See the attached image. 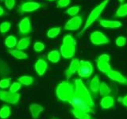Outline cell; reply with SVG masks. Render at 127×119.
I'll use <instances>...</instances> for the list:
<instances>
[{
  "label": "cell",
  "instance_id": "obj_39",
  "mask_svg": "<svg viewBox=\"0 0 127 119\" xmlns=\"http://www.w3.org/2000/svg\"><path fill=\"white\" fill-rule=\"evenodd\" d=\"M3 2L9 10H13V8L15 6V0H4Z\"/></svg>",
  "mask_w": 127,
  "mask_h": 119
},
{
  "label": "cell",
  "instance_id": "obj_15",
  "mask_svg": "<svg viewBox=\"0 0 127 119\" xmlns=\"http://www.w3.org/2000/svg\"><path fill=\"white\" fill-rule=\"evenodd\" d=\"M43 110L44 107L38 103H33L30 106V112L33 119H37Z\"/></svg>",
  "mask_w": 127,
  "mask_h": 119
},
{
  "label": "cell",
  "instance_id": "obj_12",
  "mask_svg": "<svg viewBox=\"0 0 127 119\" xmlns=\"http://www.w3.org/2000/svg\"><path fill=\"white\" fill-rule=\"evenodd\" d=\"M106 75L111 80H113L114 82L121 83V84H127V78H126L124 75L118 71L111 70Z\"/></svg>",
  "mask_w": 127,
  "mask_h": 119
},
{
  "label": "cell",
  "instance_id": "obj_16",
  "mask_svg": "<svg viewBox=\"0 0 127 119\" xmlns=\"http://www.w3.org/2000/svg\"><path fill=\"white\" fill-rule=\"evenodd\" d=\"M100 25L104 28H110V29H116L122 26V22L118 21H112V20L100 19L99 20Z\"/></svg>",
  "mask_w": 127,
  "mask_h": 119
},
{
  "label": "cell",
  "instance_id": "obj_8",
  "mask_svg": "<svg viewBox=\"0 0 127 119\" xmlns=\"http://www.w3.org/2000/svg\"><path fill=\"white\" fill-rule=\"evenodd\" d=\"M90 40L91 43L95 45H106V44H108L110 42L109 39L107 38L106 36L100 31L93 32L90 36Z\"/></svg>",
  "mask_w": 127,
  "mask_h": 119
},
{
  "label": "cell",
  "instance_id": "obj_24",
  "mask_svg": "<svg viewBox=\"0 0 127 119\" xmlns=\"http://www.w3.org/2000/svg\"><path fill=\"white\" fill-rule=\"evenodd\" d=\"M71 114H73V116L77 118V119H91V115L84 112L83 110H76V109H71Z\"/></svg>",
  "mask_w": 127,
  "mask_h": 119
},
{
  "label": "cell",
  "instance_id": "obj_9",
  "mask_svg": "<svg viewBox=\"0 0 127 119\" xmlns=\"http://www.w3.org/2000/svg\"><path fill=\"white\" fill-rule=\"evenodd\" d=\"M41 5L37 2H26L22 3L20 6V11L22 13H30L40 9Z\"/></svg>",
  "mask_w": 127,
  "mask_h": 119
},
{
  "label": "cell",
  "instance_id": "obj_29",
  "mask_svg": "<svg viewBox=\"0 0 127 119\" xmlns=\"http://www.w3.org/2000/svg\"><path fill=\"white\" fill-rule=\"evenodd\" d=\"M18 82H19L22 85L30 86L33 83V78L29 75H22L18 79Z\"/></svg>",
  "mask_w": 127,
  "mask_h": 119
},
{
  "label": "cell",
  "instance_id": "obj_4",
  "mask_svg": "<svg viewBox=\"0 0 127 119\" xmlns=\"http://www.w3.org/2000/svg\"><path fill=\"white\" fill-rule=\"evenodd\" d=\"M67 102L72 106L73 109L83 110L87 113H93V114L95 113L94 109L91 108L88 103L85 100H83V98L76 96V95H74Z\"/></svg>",
  "mask_w": 127,
  "mask_h": 119
},
{
  "label": "cell",
  "instance_id": "obj_13",
  "mask_svg": "<svg viewBox=\"0 0 127 119\" xmlns=\"http://www.w3.org/2000/svg\"><path fill=\"white\" fill-rule=\"evenodd\" d=\"M48 63L43 60L41 58L38 59L37 62H36L35 65H34V68L37 74L39 75V76H42L43 75H45V73L46 72V71L48 69Z\"/></svg>",
  "mask_w": 127,
  "mask_h": 119
},
{
  "label": "cell",
  "instance_id": "obj_5",
  "mask_svg": "<svg viewBox=\"0 0 127 119\" xmlns=\"http://www.w3.org/2000/svg\"><path fill=\"white\" fill-rule=\"evenodd\" d=\"M94 67L92 63L90 61L80 60L79 61V67L77 73L81 78H88L93 73Z\"/></svg>",
  "mask_w": 127,
  "mask_h": 119
},
{
  "label": "cell",
  "instance_id": "obj_45",
  "mask_svg": "<svg viewBox=\"0 0 127 119\" xmlns=\"http://www.w3.org/2000/svg\"><path fill=\"white\" fill-rule=\"evenodd\" d=\"M0 2H4V0H0Z\"/></svg>",
  "mask_w": 127,
  "mask_h": 119
},
{
  "label": "cell",
  "instance_id": "obj_11",
  "mask_svg": "<svg viewBox=\"0 0 127 119\" xmlns=\"http://www.w3.org/2000/svg\"><path fill=\"white\" fill-rule=\"evenodd\" d=\"M19 33L21 35H27L31 32V23L29 18H22L18 23Z\"/></svg>",
  "mask_w": 127,
  "mask_h": 119
},
{
  "label": "cell",
  "instance_id": "obj_43",
  "mask_svg": "<svg viewBox=\"0 0 127 119\" xmlns=\"http://www.w3.org/2000/svg\"><path fill=\"white\" fill-rule=\"evenodd\" d=\"M118 1H119V2H121V3H122L123 2H124V1H125V0H118Z\"/></svg>",
  "mask_w": 127,
  "mask_h": 119
},
{
  "label": "cell",
  "instance_id": "obj_32",
  "mask_svg": "<svg viewBox=\"0 0 127 119\" xmlns=\"http://www.w3.org/2000/svg\"><path fill=\"white\" fill-rule=\"evenodd\" d=\"M11 27V23L10 22H3L0 24V33L4 34L10 30Z\"/></svg>",
  "mask_w": 127,
  "mask_h": 119
},
{
  "label": "cell",
  "instance_id": "obj_7",
  "mask_svg": "<svg viewBox=\"0 0 127 119\" xmlns=\"http://www.w3.org/2000/svg\"><path fill=\"white\" fill-rule=\"evenodd\" d=\"M83 24V18L80 15L74 16L73 18H70L64 25V29L66 30L75 31L79 30Z\"/></svg>",
  "mask_w": 127,
  "mask_h": 119
},
{
  "label": "cell",
  "instance_id": "obj_17",
  "mask_svg": "<svg viewBox=\"0 0 127 119\" xmlns=\"http://www.w3.org/2000/svg\"><path fill=\"white\" fill-rule=\"evenodd\" d=\"M114 104V98L111 95H106L104 96L100 102V105L102 109L108 110L111 108Z\"/></svg>",
  "mask_w": 127,
  "mask_h": 119
},
{
  "label": "cell",
  "instance_id": "obj_2",
  "mask_svg": "<svg viewBox=\"0 0 127 119\" xmlns=\"http://www.w3.org/2000/svg\"><path fill=\"white\" fill-rule=\"evenodd\" d=\"M75 95L83 98V100H85L91 108H95V102L93 100V98L91 96V93L89 92V90L87 89V87L84 84V83L83 82L81 79H75Z\"/></svg>",
  "mask_w": 127,
  "mask_h": 119
},
{
  "label": "cell",
  "instance_id": "obj_1",
  "mask_svg": "<svg viewBox=\"0 0 127 119\" xmlns=\"http://www.w3.org/2000/svg\"><path fill=\"white\" fill-rule=\"evenodd\" d=\"M56 95L61 102H68L75 95L74 84L67 80L61 82L56 88Z\"/></svg>",
  "mask_w": 127,
  "mask_h": 119
},
{
  "label": "cell",
  "instance_id": "obj_37",
  "mask_svg": "<svg viewBox=\"0 0 127 119\" xmlns=\"http://www.w3.org/2000/svg\"><path fill=\"white\" fill-rule=\"evenodd\" d=\"M126 37H122V36L117 37L116 40H115V44H116V45L119 48H122L124 46L126 45Z\"/></svg>",
  "mask_w": 127,
  "mask_h": 119
},
{
  "label": "cell",
  "instance_id": "obj_22",
  "mask_svg": "<svg viewBox=\"0 0 127 119\" xmlns=\"http://www.w3.org/2000/svg\"><path fill=\"white\" fill-rule=\"evenodd\" d=\"M62 44L64 45L69 46L71 48H73V49H76V40L70 34H67L64 37Z\"/></svg>",
  "mask_w": 127,
  "mask_h": 119
},
{
  "label": "cell",
  "instance_id": "obj_33",
  "mask_svg": "<svg viewBox=\"0 0 127 119\" xmlns=\"http://www.w3.org/2000/svg\"><path fill=\"white\" fill-rule=\"evenodd\" d=\"M79 10H80V6H71L69 8V9H67L65 11V13L67 14H68L69 16H72V17H74V16L77 15V14L79 12Z\"/></svg>",
  "mask_w": 127,
  "mask_h": 119
},
{
  "label": "cell",
  "instance_id": "obj_44",
  "mask_svg": "<svg viewBox=\"0 0 127 119\" xmlns=\"http://www.w3.org/2000/svg\"><path fill=\"white\" fill-rule=\"evenodd\" d=\"M46 1H49V2H53V1H56V0H46Z\"/></svg>",
  "mask_w": 127,
  "mask_h": 119
},
{
  "label": "cell",
  "instance_id": "obj_27",
  "mask_svg": "<svg viewBox=\"0 0 127 119\" xmlns=\"http://www.w3.org/2000/svg\"><path fill=\"white\" fill-rule=\"evenodd\" d=\"M98 92L100 94L101 96L104 97V96H106V95H110V94L111 93V89L106 83L102 82L100 83V87H99Z\"/></svg>",
  "mask_w": 127,
  "mask_h": 119
},
{
  "label": "cell",
  "instance_id": "obj_41",
  "mask_svg": "<svg viewBox=\"0 0 127 119\" xmlns=\"http://www.w3.org/2000/svg\"><path fill=\"white\" fill-rule=\"evenodd\" d=\"M118 101L121 102L122 104L125 107H127V94L125 95V96L122 97V98H119Z\"/></svg>",
  "mask_w": 127,
  "mask_h": 119
},
{
  "label": "cell",
  "instance_id": "obj_26",
  "mask_svg": "<svg viewBox=\"0 0 127 119\" xmlns=\"http://www.w3.org/2000/svg\"><path fill=\"white\" fill-rule=\"evenodd\" d=\"M17 44H18L17 38H16L13 35L8 36L5 40V45L8 49H10L14 48L16 45H17Z\"/></svg>",
  "mask_w": 127,
  "mask_h": 119
},
{
  "label": "cell",
  "instance_id": "obj_40",
  "mask_svg": "<svg viewBox=\"0 0 127 119\" xmlns=\"http://www.w3.org/2000/svg\"><path fill=\"white\" fill-rule=\"evenodd\" d=\"M110 60V55H109V54H106V53H104V54H102V55L99 56V57H98V60H97L101 61V62L109 63Z\"/></svg>",
  "mask_w": 127,
  "mask_h": 119
},
{
  "label": "cell",
  "instance_id": "obj_38",
  "mask_svg": "<svg viewBox=\"0 0 127 119\" xmlns=\"http://www.w3.org/2000/svg\"><path fill=\"white\" fill-rule=\"evenodd\" d=\"M71 0H58L57 3V8H64L70 5Z\"/></svg>",
  "mask_w": 127,
  "mask_h": 119
},
{
  "label": "cell",
  "instance_id": "obj_28",
  "mask_svg": "<svg viewBox=\"0 0 127 119\" xmlns=\"http://www.w3.org/2000/svg\"><path fill=\"white\" fill-rule=\"evenodd\" d=\"M11 114V108L10 106L7 105H4L1 109H0V118L6 119L9 118Z\"/></svg>",
  "mask_w": 127,
  "mask_h": 119
},
{
  "label": "cell",
  "instance_id": "obj_10",
  "mask_svg": "<svg viewBox=\"0 0 127 119\" xmlns=\"http://www.w3.org/2000/svg\"><path fill=\"white\" fill-rule=\"evenodd\" d=\"M79 61L80 60H79L78 58H74L72 59V60L71 61L68 68L65 71V75H66V78L67 81L71 78V76H72L73 75H75L78 71L79 67Z\"/></svg>",
  "mask_w": 127,
  "mask_h": 119
},
{
  "label": "cell",
  "instance_id": "obj_34",
  "mask_svg": "<svg viewBox=\"0 0 127 119\" xmlns=\"http://www.w3.org/2000/svg\"><path fill=\"white\" fill-rule=\"evenodd\" d=\"M11 78H4L0 79V88L1 89H6L9 88L10 86Z\"/></svg>",
  "mask_w": 127,
  "mask_h": 119
},
{
  "label": "cell",
  "instance_id": "obj_23",
  "mask_svg": "<svg viewBox=\"0 0 127 119\" xmlns=\"http://www.w3.org/2000/svg\"><path fill=\"white\" fill-rule=\"evenodd\" d=\"M48 60L49 61H50L51 63H58L60 59H61V53H60V51L58 50H53V51H50L49 53H48Z\"/></svg>",
  "mask_w": 127,
  "mask_h": 119
},
{
  "label": "cell",
  "instance_id": "obj_20",
  "mask_svg": "<svg viewBox=\"0 0 127 119\" xmlns=\"http://www.w3.org/2000/svg\"><path fill=\"white\" fill-rule=\"evenodd\" d=\"M8 53L10 54L12 57H14V58L18 60H26L29 58V56L26 53H24L23 51L18 50V49H9Z\"/></svg>",
  "mask_w": 127,
  "mask_h": 119
},
{
  "label": "cell",
  "instance_id": "obj_35",
  "mask_svg": "<svg viewBox=\"0 0 127 119\" xmlns=\"http://www.w3.org/2000/svg\"><path fill=\"white\" fill-rule=\"evenodd\" d=\"M22 84L19 82H14L12 84H10L9 87V91L12 93H18V90L21 89Z\"/></svg>",
  "mask_w": 127,
  "mask_h": 119
},
{
  "label": "cell",
  "instance_id": "obj_21",
  "mask_svg": "<svg viewBox=\"0 0 127 119\" xmlns=\"http://www.w3.org/2000/svg\"><path fill=\"white\" fill-rule=\"evenodd\" d=\"M99 87H100V79H99L98 75H95L91 80L90 89L93 93H97L99 90Z\"/></svg>",
  "mask_w": 127,
  "mask_h": 119
},
{
  "label": "cell",
  "instance_id": "obj_3",
  "mask_svg": "<svg viewBox=\"0 0 127 119\" xmlns=\"http://www.w3.org/2000/svg\"><path fill=\"white\" fill-rule=\"evenodd\" d=\"M109 2H110V0H103L99 5H98L96 7H95L94 9L91 11L89 16L87 17V18L86 20V22L84 24V26H83V30L79 32V35L83 34L86 31L87 28H89L97 19H98L99 16L102 14V11L104 10V9L106 8V5L108 4Z\"/></svg>",
  "mask_w": 127,
  "mask_h": 119
},
{
  "label": "cell",
  "instance_id": "obj_6",
  "mask_svg": "<svg viewBox=\"0 0 127 119\" xmlns=\"http://www.w3.org/2000/svg\"><path fill=\"white\" fill-rule=\"evenodd\" d=\"M21 95L18 93H12L10 91L0 90V100L9 104L15 105L19 102Z\"/></svg>",
  "mask_w": 127,
  "mask_h": 119
},
{
  "label": "cell",
  "instance_id": "obj_14",
  "mask_svg": "<svg viewBox=\"0 0 127 119\" xmlns=\"http://www.w3.org/2000/svg\"><path fill=\"white\" fill-rule=\"evenodd\" d=\"M75 52H76V49H75L64 45H63V44L61 45V48H60V53H61V56H62V57L65 59L72 58L74 57Z\"/></svg>",
  "mask_w": 127,
  "mask_h": 119
},
{
  "label": "cell",
  "instance_id": "obj_18",
  "mask_svg": "<svg viewBox=\"0 0 127 119\" xmlns=\"http://www.w3.org/2000/svg\"><path fill=\"white\" fill-rule=\"evenodd\" d=\"M30 43H31L30 37H22L18 41V44H17V45H16V48H17V49H18V50L23 51V50L26 49L27 48L30 46Z\"/></svg>",
  "mask_w": 127,
  "mask_h": 119
},
{
  "label": "cell",
  "instance_id": "obj_31",
  "mask_svg": "<svg viewBox=\"0 0 127 119\" xmlns=\"http://www.w3.org/2000/svg\"><path fill=\"white\" fill-rule=\"evenodd\" d=\"M115 16L118 18H123L127 16V3H124L118 8Z\"/></svg>",
  "mask_w": 127,
  "mask_h": 119
},
{
  "label": "cell",
  "instance_id": "obj_25",
  "mask_svg": "<svg viewBox=\"0 0 127 119\" xmlns=\"http://www.w3.org/2000/svg\"><path fill=\"white\" fill-rule=\"evenodd\" d=\"M97 67L101 72L104 73L106 75H107L111 70H112L111 69V66L110 63H106V62H101V61L97 60Z\"/></svg>",
  "mask_w": 127,
  "mask_h": 119
},
{
  "label": "cell",
  "instance_id": "obj_42",
  "mask_svg": "<svg viewBox=\"0 0 127 119\" xmlns=\"http://www.w3.org/2000/svg\"><path fill=\"white\" fill-rule=\"evenodd\" d=\"M4 13H5V10H4V9L2 6H0V17L2 16L4 14Z\"/></svg>",
  "mask_w": 127,
  "mask_h": 119
},
{
  "label": "cell",
  "instance_id": "obj_30",
  "mask_svg": "<svg viewBox=\"0 0 127 119\" xmlns=\"http://www.w3.org/2000/svg\"><path fill=\"white\" fill-rule=\"evenodd\" d=\"M61 31V27H53L49 29L47 32V37L50 39H53L60 34Z\"/></svg>",
  "mask_w": 127,
  "mask_h": 119
},
{
  "label": "cell",
  "instance_id": "obj_19",
  "mask_svg": "<svg viewBox=\"0 0 127 119\" xmlns=\"http://www.w3.org/2000/svg\"><path fill=\"white\" fill-rule=\"evenodd\" d=\"M11 70L8 63L2 60H0V77L10 75Z\"/></svg>",
  "mask_w": 127,
  "mask_h": 119
},
{
  "label": "cell",
  "instance_id": "obj_36",
  "mask_svg": "<svg viewBox=\"0 0 127 119\" xmlns=\"http://www.w3.org/2000/svg\"><path fill=\"white\" fill-rule=\"evenodd\" d=\"M45 45L41 41H36L33 45V49L35 50V52L37 53H41L44 49H45Z\"/></svg>",
  "mask_w": 127,
  "mask_h": 119
}]
</instances>
